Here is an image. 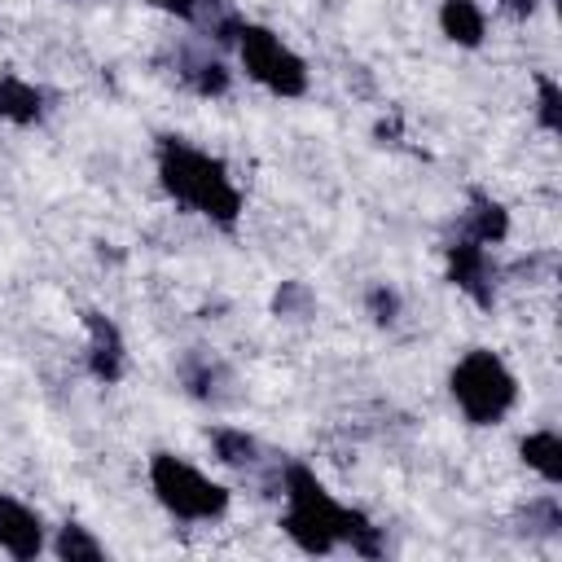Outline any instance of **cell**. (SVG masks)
<instances>
[{
    "label": "cell",
    "instance_id": "obj_4",
    "mask_svg": "<svg viewBox=\"0 0 562 562\" xmlns=\"http://www.w3.org/2000/svg\"><path fill=\"white\" fill-rule=\"evenodd\" d=\"M149 487L158 496V505L171 514V518H184V522H211V518H224L228 514V487L206 479L198 465L180 461L176 452H154L149 457Z\"/></svg>",
    "mask_w": 562,
    "mask_h": 562
},
{
    "label": "cell",
    "instance_id": "obj_21",
    "mask_svg": "<svg viewBox=\"0 0 562 562\" xmlns=\"http://www.w3.org/2000/svg\"><path fill=\"white\" fill-rule=\"evenodd\" d=\"M145 4H154L158 13H171V18H180V22H193L198 9H202V0H145Z\"/></svg>",
    "mask_w": 562,
    "mask_h": 562
},
{
    "label": "cell",
    "instance_id": "obj_19",
    "mask_svg": "<svg viewBox=\"0 0 562 562\" xmlns=\"http://www.w3.org/2000/svg\"><path fill=\"white\" fill-rule=\"evenodd\" d=\"M400 312H404V299H400V290H395V285L373 281V285L364 290V316H369L373 325L391 329V325L400 321Z\"/></svg>",
    "mask_w": 562,
    "mask_h": 562
},
{
    "label": "cell",
    "instance_id": "obj_1",
    "mask_svg": "<svg viewBox=\"0 0 562 562\" xmlns=\"http://www.w3.org/2000/svg\"><path fill=\"white\" fill-rule=\"evenodd\" d=\"M281 496H285V514H281V531L303 549V553H334V549H351L360 558H382L386 540L382 527H373L360 509L338 505L325 483L316 479L312 465L303 461H285L277 470Z\"/></svg>",
    "mask_w": 562,
    "mask_h": 562
},
{
    "label": "cell",
    "instance_id": "obj_20",
    "mask_svg": "<svg viewBox=\"0 0 562 562\" xmlns=\"http://www.w3.org/2000/svg\"><path fill=\"white\" fill-rule=\"evenodd\" d=\"M536 123L549 136L562 132V92H558V83L549 75H536Z\"/></svg>",
    "mask_w": 562,
    "mask_h": 562
},
{
    "label": "cell",
    "instance_id": "obj_16",
    "mask_svg": "<svg viewBox=\"0 0 562 562\" xmlns=\"http://www.w3.org/2000/svg\"><path fill=\"white\" fill-rule=\"evenodd\" d=\"M211 448H215V457L224 461V465H233V470H255L259 465V439L255 435H246V430H237V426H215L211 430Z\"/></svg>",
    "mask_w": 562,
    "mask_h": 562
},
{
    "label": "cell",
    "instance_id": "obj_9",
    "mask_svg": "<svg viewBox=\"0 0 562 562\" xmlns=\"http://www.w3.org/2000/svg\"><path fill=\"white\" fill-rule=\"evenodd\" d=\"M0 549L18 562H31L44 553V518L9 492H0Z\"/></svg>",
    "mask_w": 562,
    "mask_h": 562
},
{
    "label": "cell",
    "instance_id": "obj_12",
    "mask_svg": "<svg viewBox=\"0 0 562 562\" xmlns=\"http://www.w3.org/2000/svg\"><path fill=\"white\" fill-rule=\"evenodd\" d=\"M439 31L457 48H479L483 35H487V18H483L479 0H443L439 4Z\"/></svg>",
    "mask_w": 562,
    "mask_h": 562
},
{
    "label": "cell",
    "instance_id": "obj_8",
    "mask_svg": "<svg viewBox=\"0 0 562 562\" xmlns=\"http://www.w3.org/2000/svg\"><path fill=\"white\" fill-rule=\"evenodd\" d=\"M83 329H88V373H92L101 386H114V382L127 373V342H123V329H119L105 312H97V307L83 312Z\"/></svg>",
    "mask_w": 562,
    "mask_h": 562
},
{
    "label": "cell",
    "instance_id": "obj_3",
    "mask_svg": "<svg viewBox=\"0 0 562 562\" xmlns=\"http://www.w3.org/2000/svg\"><path fill=\"white\" fill-rule=\"evenodd\" d=\"M448 391L461 408V417L470 426H496L509 417V408L518 404V378L509 373V364L487 351V347H470L452 373H448Z\"/></svg>",
    "mask_w": 562,
    "mask_h": 562
},
{
    "label": "cell",
    "instance_id": "obj_18",
    "mask_svg": "<svg viewBox=\"0 0 562 562\" xmlns=\"http://www.w3.org/2000/svg\"><path fill=\"white\" fill-rule=\"evenodd\" d=\"M316 312V294L307 281H281L272 290V316L277 321H307Z\"/></svg>",
    "mask_w": 562,
    "mask_h": 562
},
{
    "label": "cell",
    "instance_id": "obj_6",
    "mask_svg": "<svg viewBox=\"0 0 562 562\" xmlns=\"http://www.w3.org/2000/svg\"><path fill=\"white\" fill-rule=\"evenodd\" d=\"M443 259H448V281H452L474 307H492V303H496V277H501V272H496V263H492V255H487L483 241L457 233V237L443 241Z\"/></svg>",
    "mask_w": 562,
    "mask_h": 562
},
{
    "label": "cell",
    "instance_id": "obj_14",
    "mask_svg": "<svg viewBox=\"0 0 562 562\" xmlns=\"http://www.w3.org/2000/svg\"><path fill=\"white\" fill-rule=\"evenodd\" d=\"M518 457H522V465L536 470L549 487L562 483V439H558V430H531V435L518 443Z\"/></svg>",
    "mask_w": 562,
    "mask_h": 562
},
{
    "label": "cell",
    "instance_id": "obj_15",
    "mask_svg": "<svg viewBox=\"0 0 562 562\" xmlns=\"http://www.w3.org/2000/svg\"><path fill=\"white\" fill-rule=\"evenodd\" d=\"M514 527H518L522 536H531V540H553V536H562V501H558L553 492L527 501V505L514 514Z\"/></svg>",
    "mask_w": 562,
    "mask_h": 562
},
{
    "label": "cell",
    "instance_id": "obj_13",
    "mask_svg": "<svg viewBox=\"0 0 562 562\" xmlns=\"http://www.w3.org/2000/svg\"><path fill=\"white\" fill-rule=\"evenodd\" d=\"M0 119L18 123V127H31L44 119V92L35 83H26L22 75H0Z\"/></svg>",
    "mask_w": 562,
    "mask_h": 562
},
{
    "label": "cell",
    "instance_id": "obj_2",
    "mask_svg": "<svg viewBox=\"0 0 562 562\" xmlns=\"http://www.w3.org/2000/svg\"><path fill=\"white\" fill-rule=\"evenodd\" d=\"M154 167H158L162 193H167L176 206H184V211L211 220V224L224 228V233L237 228V220H241V189H237V180L228 176V162H224V158H215V154L189 145L184 136H158V145H154Z\"/></svg>",
    "mask_w": 562,
    "mask_h": 562
},
{
    "label": "cell",
    "instance_id": "obj_11",
    "mask_svg": "<svg viewBox=\"0 0 562 562\" xmlns=\"http://www.w3.org/2000/svg\"><path fill=\"white\" fill-rule=\"evenodd\" d=\"M176 79L193 88L198 97H224L228 92V66L202 48H176Z\"/></svg>",
    "mask_w": 562,
    "mask_h": 562
},
{
    "label": "cell",
    "instance_id": "obj_10",
    "mask_svg": "<svg viewBox=\"0 0 562 562\" xmlns=\"http://www.w3.org/2000/svg\"><path fill=\"white\" fill-rule=\"evenodd\" d=\"M457 233H465V237H474L483 246H501L509 237V211L492 193L470 189V202H465V211L457 220Z\"/></svg>",
    "mask_w": 562,
    "mask_h": 562
},
{
    "label": "cell",
    "instance_id": "obj_5",
    "mask_svg": "<svg viewBox=\"0 0 562 562\" xmlns=\"http://www.w3.org/2000/svg\"><path fill=\"white\" fill-rule=\"evenodd\" d=\"M237 57H241V70L268 88L272 97H303L307 92V66L303 57L263 22H237Z\"/></svg>",
    "mask_w": 562,
    "mask_h": 562
},
{
    "label": "cell",
    "instance_id": "obj_17",
    "mask_svg": "<svg viewBox=\"0 0 562 562\" xmlns=\"http://www.w3.org/2000/svg\"><path fill=\"white\" fill-rule=\"evenodd\" d=\"M53 553H57L61 562H101V558H105L101 540H92L88 527H79V522L57 527V536H53Z\"/></svg>",
    "mask_w": 562,
    "mask_h": 562
},
{
    "label": "cell",
    "instance_id": "obj_22",
    "mask_svg": "<svg viewBox=\"0 0 562 562\" xmlns=\"http://www.w3.org/2000/svg\"><path fill=\"white\" fill-rule=\"evenodd\" d=\"M501 9H505L509 18H518V22H522V18H531V13L540 9V0H501Z\"/></svg>",
    "mask_w": 562,
    "mask_h": 562
},
{
    "label": "cell",
    "instance_id": "obj_7",
    "mask_svg": "<svg viewBox=\"0 0 562 562\" xmlns=\"http://www.w3.org/2000/svg\"><path fill=\"white\" fill-rule=\"evenodd\" d=\"M176 378L198 404H228L233 400V369H228V360H220L206 347H189L176 360Z\"/></svg>",
    "mask_w": 562,
    "mask_h": 562
}]
</instances>
